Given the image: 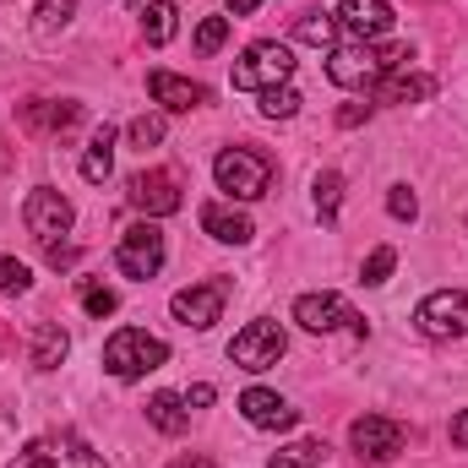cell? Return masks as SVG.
<instances>
[{"instance_id":"1","label":"cell","mask_w":468,"mask_h":468,"mask_svg":"<svg viewBox=\"0 0 468 468\" xmlns=\"http://www.w3.org/2000/svg\"><path fill=\"white\" fill-rule=\"evenodd\" d=\"M409 60V44H370V38H349L327 49V77L349 93H376L398 66Z\"/></svg>"},{"instance_id":"2","label":"cell","mask_w":468,"mask_h":468,"mask_svg":"<svg viewBox=\"0 0 468 468\" xmlns=\"http://www.w3.org/2000/svg\"><path fill=\"white\" fill-rule=\"evenodd\" d=\"M164 365H169V344L153 338V333H142V327H120L115 338L104 344V370L115 381H136V376L164 370Z\"/></svg>"},{"instance_id":"3","label":"cell","mask_w":468,"mask_h":468,"mask_svg":"<svg viewBox=\"0 0 468 468\" xmlns=\"http://www.w3.org/2000/svg\"><path fill=\"white\" fill-rule=\"evenodd\" d=\"M213 180H218V191L234 197V202H256L272 186V164L261 153H250V147H224L213 158Z\"/></svg>"},{"instance_id":"4","label":"cell","mask_w":468,"mask_h":468,"mask_svg":"<svg viewBox=\"0 0 468 468\" xmlns=\"http://www.w3.org/2000/svg\"><path fill=\"white\" fill-rule=\"evenodd\" d=\"M289 77H294V49L278 44V38H261V44H250V49L234 60V88H245V93L283 88Z\"/></svg>"},{"instance_id":"5","label":"cell","mask_w":468,"mask_h":468,"mask_svg":"<svg viewBox=\"0 0 468 468\" xmlns=\"http://www.w3.org/2000/svg\"><path fill=\"white\" fill-rule=\"evenodd\" d=\"M11 468H104V458H99L77 431H60V436H38V441H27Z\"/></svg>"},{"instance_id":"6","label":"cell","mask_w":468,"mask_h":468,"mask_svg":"<svg viewBox=\"0 0 468 468\" xmlns=\"http://www.w3.org/2000/svg\"><path fill=\"white\" fill-rule=\"evenodd\" d=\"M283 349H289V333L272 322V316H261V322H250V327H239L229 344V365H239V370H272L278 359H283Z\"/></svg>"},{"instance_id":"7","label":"cell","mask_w":468,"mask_h":468,"mask_svg":"<svg viewBox=\"0 0 468 468\" xmlns=\"http://www.w3.org/2000/svg\"><path fill=\"white\" fill-rule=\"evenodd\" d=\"M115 267H120V278H153L164 267V229H158V218H142V224H131L120 234Z\"/></svg>"},{"instance_id":"8","label":"cell","mask_w":468,"mask_h":468,"mask_svg":"<svg viewBox=\"0 0 468 468\" xmlns=\"http://www.w3.org/2000/svg\"><path fill=\"white\" fill-rule=\"evenodd\" d=\"M414 327L425 338H468V294L463 289H436L420 300L414 311Z\"/></svg>"},{"instance_id":"9","label":"cell","mask_w":468,"mask_h":468,"mask_svg":"<svg viewBox=\"0 0 468 468\" xmlns=\"http://www.w3.org/2000/svg\"><path fill=\"white\" fill-rule=\"evenodd\" d=\"M294 322L305 327V333H365V322H359V311H354L344 294H300L294 300Z\"/></svg>"},{"instance_id":"10","label":"cell","mask_w":468,"mask_h":468,"mask_svg":"<svg viewBox=\"0 0 468 468\" xmlns=\"http://www.w3.org/2000/svg\"><path fill=\"white\" fill-rule=\"evenodd\" d=\"M71 202L55 191V186H38V191H27V202H22V224L27 234L38 239V245H55L60 234H71Z\"/></svg>"},{"instance_id":"11","label":"cell","mask_w":468,"mask_h":468,"mask_svg":"<svg viewBox=\"0 0 468 468\" xmlns=\"http://www.w3.org/2000/svg\"><path fill=\"white\" fill-rule=\"evenodd\" d=\"M125 202L142 213V218H169V213H180V180L169 175V169H142V175H131V186H125Z\"/></svg>"},{"instance_id":"12","label":"cell","mask_w":468,"mask_h":468,"mask_svg":"<svg viewBox=\"0 0 468 468\" xmlns=\"http://www.w3.org/2000/svg\"><path fill=\"white\" fill-rule=\"evenodd\" d=\"M349 441L359 458H370V463H392L398 452H403V425L398 420H387V414H365V420H354L349 425Z\"/></svg>"},{"instance_id":"13","label":"cell","mask_w":468,"mask_h":468,"mask_svg":"<svg viewBox=\"0 0 468 468\" xmlns=\"http://www.w3.org/2000/svg\"><path fill=\"white\" fill-rule=\"evenodd\" d=\"M224 300H229V283H197V289H180L175 300H169V311H175V322L180 327H197V333H207L218 316H224Z\"/></svg>"},{"instance_id":"14","label":"cell","mask_w":468,"mask_h":468,"mask_svg":"<svg viewBox=\"0 0 468 468\" xmlns=\"http://www.w3.org/2000/svg\"><path fill=\"white\" fill-rule=\"evenodd\" d=\"M147 93L164 115H191L207 104V88L191 82V77H175V71H147Z\"/></svg>"},{"instance_id":"15","label":"cell","mask_w":468,"mask_h":468,"mask_svg":"<svg viewBox=\"0 0 468 468\" xmlns=\"http://www.w3.org/2000/svg\"><path fill=\"white\" fill-rule=\"evenodd\" d=\"M338 27L349 33V38H381V33H392V22H398V11L387 5V0H338Z\"/></svg>"},{"instance_id":"16","label":"cell","mask_w":468,"mask_h":468,"mask_svg":"<svg viewBox=\"0 0 468 468\" xmlns=\"http://www.w3.org/2000/svg\"><path fill=\"white\" fill-rule=\"evenodd\" d=\"M239 414H245L256 431H294V420H300V409H294L289 398L267 392V387H245V392H239Z\"/></svg>"},{"instance_id":"17","label":"cell","mask_w":468,"mask_h":468,"mask_svg":"<svg viewBox=\"0 0 468 468\" xmlns=\"http://www.w3.org/2000/svg\"><path fill=\"white\" fill-rule=\"evenodd\" d=\"M82 120V110L77 104H55V99H33V104H22V125L27 131H38V136H60V131H71Z\"/></svg>"},{"instance_id":"18","label":"cell","mask_w":468,"mask_h":468,"mask_svg":"<svg viewBox=\"0 0 468 468\" xmlns=\"http://www.w3.org/2000/svg\"><path fill=\"white\" fill-rule=\"evenodd\" d=\"M431 93H436V77H425V71H392V77L376 88L381 104H425Z\"/></svg>"},{"instance_id":"19","label":"cell","mask_w":468,"mask_h":468,"mask_svg":"<svg viewBox=\"0 0 468 468\" xmlns=\"http://www.w3.org/2000/svg\"><path fill=\"white\" fill-rule=\"evenodd\" d=\"M202 229L213 234V239H218V245H245V239H250V218H245V213H234V207H224V202H207V207H202Z\"/></svg>"},{"instance_id":"20","label":"cell","mask_w":468,"mask_h":468,"mask_svg":"<svg viewBox=\"0 0 468 468\" xmlns=\"http://www.w3.org/2000/svg\"><path fill=\"white\" fill-rule=\"evenodd\" d=\"M147 425L164 431V436H186V425H191L186 398H180V392H158V398H147Z\"/></svg>"},{"instance_id":"21","label":"cell","mask_w":468,"mask_h":468,"mask_svg":"<svg viewBox=\"0 0 468 468\" xmlns=\"http://www.w3.org/2000/svg\"><path fill=\"white\" fill-rule=\"evenodd\" d=\"M110 164H115V125H99L93 131V142H88V153H82V180H104L110 175Z\"/></svg>"},{"instance_id":"22","label":"cell","mask_w":468,"mask_h":468,"mask_svg":"<svg viewBox=\"0 0 468 468\" xmlns=\"http://www.w3.org/2000/svg\"><path fill=\"white\" fill-rule=\"evenodd\" d=\"M66 354H71V338H66L55 322H38V327H33V365H38V370H55Z\"/></svg>"},{"instance_id":"23","label":"cell","mask_w":468,"mask_h":468,"mask_svg":"<svg viewBox=\"0 0 468 468\" xmlns=\"http://www.w3.org/2000/svg\"><path fill=\"white\" fill-rule=\"evenodd\" d=\"M311 202H316V218L333 224L338 207H344V175H338V169H322V175L311 180Z\"/></svg>"},{"instance_id":"24","label":"cell","mask_w":468,"mask_h":468,"mask_svg":"<svg viewBox=\"0 0 468 468\" xmlns=\"http://www.w3.org/2000/svg\"><path fill=\"white\" fill-rule=\"evenodd\" d=\"M180 11H175V0H147V11H142V33H147V44H169L175 38V22Z\"/></svg>"},{"instance_id":"25","label":"cell","mask_w":468,"mask_h":468,"mask_svg":"<svg viewBox=\"0 0 468 468\" xmlns=\"http://www.w3.org/2000/svg\"><path fill=\"white\" fill-rule=\"evenodd\" d=\"M294 38H300V44H316V49H333V44H338V16L305 11V16L294 22Z\"/></svg>"},{"instance_id":"26","label":"cell","mask_w":468,"mask_h":468,"mask_svg":"<svg viewBox=\"0 0 468 468\" xmlns=\"http://www.w3.org/2000/svg\"><path fill=\"white\" fill-rule=\"evenodd\" d=\"M327 463V441H289L283 452H272V468H322Z\"/></svg>"},{"instance_id":"27","label":"cell","mask_w":468,"mask_h":468,"mask_svg":"<svg viewBox=\"0 0 468 468\" xmlns=\"http://www.w3.org/2000/svg\"><path fill=\"white\" fill-rule=\"evenodd\" d=\"M71 16H77V0H38V11H33V33L49 38V33H60Z\"/></svg>"},{"instance_id":"28","label":"cell","mask_w":468,"mask_h":468,"mask_svg":"<svg viewBox=\"0 0 468 468\" xmlns=\"http://www.w3.org/2000/svg\"><path fill=\"white\" fill-rule=\"evenodd\" d=\"M300 104H305V99H300V93H294V88L283 82V88H267L256 110H261L267 120H289V115H300Z\"/></svg>"},{"instance_id":"29","label":"cell","mask_w":468,"mask_h":468,"mask_svg":"<svg viewBox=\"0 0 468 468\" xmlns=\"http://www.w3.org/2000/svg\"><path fill=\"white\" fill-rule=\"evenodd\" d=\"M392 267H398V250H392V245H376V250L365 256V267H359V278H365V283L376 289V283H387V278H392Z\"/></svg>"},{"instance_id":"30","label":"cell","mask_w":468,"mask_h":468,"mask_svg":"<svg viewBox=\"0 0 468 468\" xmlns=\"http://www.w3.org/2000/svg\"><path fill=\"white\" fill-rule=\"evenodd\" d=\"M115 289H104V283H82V311H88V316H99V322H104V316H115Z\"/></svg>"},{"instance_id":"31","label":"cell","mask_w":468,"mask_h":468,"mask_svg":"<svg viewBox=\"0 0 468 468\" xmlns=\"http://www.w3.org/2000/svg\"><path fill=\"white\" fill-rule=\"evenodd\" d=\"M125 136H131V147H158L164 142V115H136Z\"/></svg>"},{"instance_id":"32","label":"cell","mask_w":468,"mask_h":468,"mask_svg":"<svg viewBox=\"0 0 468 468\" xmlns=\"http://www.w3.org/2000/svg\"><path fill=\"white\" fill-rule=\"evenodd\" d=\"M224 38H229V16H207V22L197 27V49H202V55H218Z\"/></svg>"},{"instance_id":"33","label":"cell","mask_w":468,"mask_h":468,"mask_svg":"<svg viewBox=\"0 0 468 468\" xmlns=\"http://www.w3.org/2000/svg\"><path fill=\"white\" fill-rule=\"evenodd\" d=\"M387 213H392L398 224H414V218H420V197H414L409 186H392V191H387Z\"/></svg>"},{"instance_id":"34","label":"cell","mask_w":468,"mask_h":468,"mask_svg":"<svg viewBox=\"0 0 468 468\" xmlns=\"http://www.w3.org/2000/svg\"><path fill=\"white\" fill-rule=\"evenodd\" d=\"M33 283V272L22 267V261H11V256H0V294H22Z\"/></svg>"},{"instance_id":"35","label":"cell","mask_w":468,"mask_h":468,"mask_svg":"<svg viewBox=\"0 0 468 468\" xmlns=\"http://www.w3.org/2000/svg\"><path fill=\"white\" fill-rule=\"evenodd\" d=\"M180 398H186V409H207V403H213V387L202 381V387H191V392H180Z\"/></svg>"},{"instance_id":"36","label":"cell","mask_w":468,"mask_h":468,"mask_svg":"<svg viewBox=\"0 0 468 468\" xmlns=\"http://www.w3.org/2000/svg\"><path fill=\"white\" fill-rule=\"evenodd\" d=\"M452 447H463V452H468V409L452 414Z\"/></svg>"},{"instance_id":"37","label":"cell","mask_w":468,"mask_h":468,"mask_svg":"<svg viewBox=\"0 0 468 468\" xmlns=\"http://www.w3.org/2000/svg\"><path fill=\"white\" fill-rule=\"evenodd\" d=\"M359 120H370V104H349V110L338 115V125H359Z\"/></svg>"},{"instance_id":"38","label":"cell","mask_w":468,"mask_h":468,"mask_svg":"<svg viewBox=\"0 0 468 468\" xmlns=\"http://www.w3.org/2000/svg\"><path fill=\"white\" fill-rule=\"evenodd\" d=\"M49 261H55V267H71V261H77V250H71V245H49Z\"/></svg>"},{"instance_id":"39","label":"cell","mask_w":468,"mask_h":468,"mask_svg":"<svg viewBox=\"0 0 468 468\" xmlns=\"http://www.w3.org/2000/svg\"><path fill=\"white\" fill-rule=\"evenodd\" d=\"M169 468H213V458H202V452H191V458H175Z\"/></svg>"},{"instance_id":"40","label":"cell","mask_w":468,"mask_h":468,"mask_svg":"<svg viewBox=\"0 0 468 468\" xmlns=\"http://www.w3.org/2000/svg\"><path fill=\"white\" fill-rule=\"evenodd\" d=\"M234 16H250V11H261V0H229Z\"/></svg>"}]
</instances>
